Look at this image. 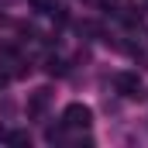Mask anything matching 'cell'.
<instances>
[{
  "instance_id": "obj_1",
  "label": "cell",
  "mask_w": 148,
  "mask_h": 148,
  "mask_svg": "<svg viewBox=\"0 0 148 148\" xmlns=\"http://www.w3.org/2000/svg\"><path fill=\"white\" fill-rule=\"evenodd\" d=\"M90 121H93V110H90L86 103H69V107L62 110L66 131H83V127H90Z\"/></svg>"
},
{
  "instance_id": "obj_2",
  "label": "cell",
  "mask_w": 148,
  "mask_h": 148,
  "mask_svg": "<svg viewBox=\"0 0 148 148\" xmlns=\"http://www.w3.org/2000/svg\"><path fill=\"white\" fill-rule=\"evenodd\" d=\"M114 90L127 100H141L145 97V86H141V76L138 73H117L114 76Z\"/></svg>"
},
{
  "instance_id": "obj_3",
  "label": "cell",
  "mask_w": 148,
  "mask_h": 148,
  "mask_svg": "<svg viewBox=\"0 0 148 148\" xmlns=\"http://www.w3.org/2000/svg\"><path fill=\"white\" fill-rule=\"evenodd\" d=\"M48 100H52V93H48V90H35V93L28 97V117H41L45 107H48Z\"/></svg>"
},
{
  "instance_id": "obj_4",
  "label": "cell",
  "mask_w": 148,
  "mask_h": 148,
  "mask_svg": "<svg viewBox=\"0 0 148 148\" xmlns=\"http://www.w3.org/2000/svg\"><path fill=\"white\" fill-rule=\"evenodd\" d=\"M3 138H7V145H17V148L31 145V138H28V131H10V134H3Z\"/></svg>"
},
{
  "instance_id": "obj_5",
  "label": "cell",
  "mask_w": 148,
  "mask_h": 148,
  "mask_svg": "<svg viewBox=\"0 0 148 148\" xmlns=\"http://www.w3.org/2000/svg\"><path fill=\"white\" fill-rule=\"evenodd\" d=\"M62 138H66V124H55V127H45V141H52V145H55V141H62Z\"/></svg>"
},
{
  "instance_id": "obj_6",
  "label": "cell",
  "mask_w": 148,
  "mask_h": 148,
  "mask_svg": "<svg viewBox=\"0 0 148 148\" xmlns=\"http://www.w3.org/2000/svg\"><path fill=\"white\" fill-rule=\"evenodd\" d=\"M28 3H31L35 10H41V14H55V10H59L55 0H28Z\"/></svg>"
},
{
  "instance_id": "obj_7",
  "label": "cell",
  "mask_w": 148,
  "mask_h": 148,
  "mask_svg": "<svg viewBox=\"0 0 148 148\" xmlns=\"http://www.w3.org/2000/svg\"><path fill=\"white\" fill-rule=\"evenodd\" d=\"M45 69H48L52 76H66V62H62V59H48V66H45Z\"/></svg>"
},
{
  "instance_id": "obj_8",
  "label": "cell",
  "mask_w": 148,
  "mask_h": 148,
  "mask_svg": "<svg viewBox=\"0 0 148 148\" xmlns=\"http://www.w3.org/2000/svg\"><path fill=\"white\" fill-rule=\"evenodd\" d=\"M0 138H3V124H0Z\"/></svg>"
}]
</instances>
